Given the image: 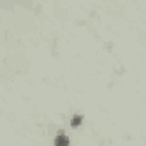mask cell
<instances>
[{
	"instance_id": "6da1fadb",
	"label": "cell",
	"mask_w": 146,
	"mask_h": 146,
	"mask_svg": "<svg viewBox=\"0 0 146 146\" xmlns=\"http://www.w3.org/2000/svg\"><path fill=\"white\" fill-rule=\"evenodd\" d=\"M69 144H70V141L64 132H58L53 139V146H69Z\"/></svg>"
},
{
	"instance_id": "7a4b0ae2",
	"label": "cell",
	"mask_w": 146,
	"mask_h": 146,
	"mask_svg": "<svg viewBox=\"0 0 146 146\" xmlns=\"http://www.w3.org/2000/svg\"><path fill=\"white\" fill-rule=\"evenodd\" d=\"M81 122H83V115H78V113H76L74 117H72V119H70V125H72V127H78V125H81Z\"/></svg>"
}]
</instances>
